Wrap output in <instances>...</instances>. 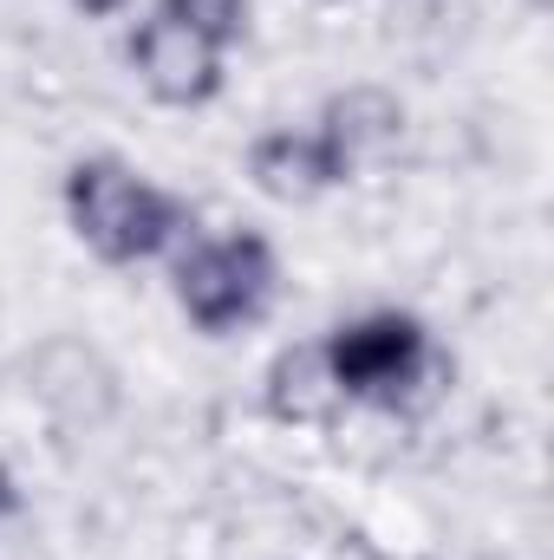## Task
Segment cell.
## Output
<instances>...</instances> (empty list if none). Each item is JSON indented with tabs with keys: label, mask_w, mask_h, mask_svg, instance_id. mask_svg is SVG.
I'll use <instances>...</instances> for the list:
<instances>
[{
	"label": "cell",
	"mask_w": 554,
	"mask_h": 560,
	"mask_svg": "<svg viewBox=\"0 0 554 560\" xmlns=\"http://www.w3.org/2000/svg\"><path fill=\"white\" fill-rule=\"evenodd\" d=\"M59 209H66V229L79 235V248L105 268L163 261L196 229V209L176 189L131 170L125 156H79L59 183Z\"/></svg>",
	"instance_id": "6da1fadb"
},
{
	"label": "cell",
	"mask_w": 554,
	"mask_h": 560,
	"mask_svg": "<svg viewBox=\"0 0 554 560\" xmlns=\"http://www.w3.org/2000/svg\"><path fill=\"white\" fill-rule=\"evenodd\" d=\"M320 346H326V365H333L346 411L417 418L450 385V359H443L437 332L405 306H366V313L326 326Z\"/></svg>",
	"instance_id": "7a4b0ae2"
},
{
	"label": "cell",
	"mask_w": 554,
	"mask_h": 560,
	"mask_svg": "<svg viewBox=\"0 0 554 560\" xmlns=\"http://www.w3.org/2000/svg\"><path fill=\"white\" fill-rule=\"evenodd\" d=\"M280 293V255L255 229H222V235H183L170 248V300L203 339H235L268 319Z\"/></svg>",
	"instance_id": "3957f363"
},
{
	"label": "cell",
	"mask_w": 554,
	"mask_h": 560,
	"mask_svg": "<svg viewBox=\"0 0 554 560\" xmlns=\"http://www.w3.org/2000/svg\"><path fill=\"white\" fill-rule=\"evenodd\" d=\"M125 59H131V79H138L157 105H170V112H203L229 85V52L216 39H203L196 26L157 13V7L131 26Z\"/></svg>",
	"instance_id": "277c9868"
},
{
	"label": "cell",
	"mask_w": 554,
	"mask_h": 560,
	"mask_svg": "<svg viewBox=\"0 0 554 560\" xmlns=\"http://www.w3.org/2000/svg\"><path fill=\"white\" fill-rule=\"evenodd\" d=\"M313 138L326 143V163H333V176L346 189V183H366V176H379V170H392L405 156L412 118L385 85H346V92H333L320 105Z\"/></svg>",
	"instance_id": "5b68a950"
},
{
	"label": "cell",
	"mask_w": 554,
	"mask_h": 560,
	"mask_svg": "<svg viewBox=\"0 0 554 560\" xmlns=\"http://www.w3.org/2000/svg\"><path fill=\"white\" fill-rule=\"evenodd\" d=\"M262 405L275 423L293 430H326V423L346 418V398L333 385V365H326V346L320 339H300V346H280L262 372Z\"/></svg>",
	"instance_id": "8992f818"
},
{
	"label": "cell",
	"mask_w": 554,
	"mask_h": 560,
	"mask_svg": "<svg viewBox=\"0 0 554 560\" xmlns=\"http://www.w3.org/2000/svg\"><path fill=\"white\" fill-rule=\"evenodd\" d=\"M249 183L268 196V202H287V209H307L320 196L339 189L333 163H326V143L313 138V125H275L249 143Z\"/></svg>",
	"instance_id": "52a82bcc"
},
{
	"label": "cell",
	"mask_w": 554,
	"mask_h": 560,
	"mask_svg": "<svg viewBox=\"0 0 554 560\" xmlns=\"http://www.w3.org/2000/svg\"><path fill=\"white\" fill-rule=\"evenodd\" d=\"M157 13L196 26L203 39H216L222 52H235L255 33V0H157Z\"/></svg>",
	"instance_id": "ba28073f"
},
{
	"label": "cell",
	"mask_w": 554,
	"mask_h": 560,
	"mask_svg": "<svg viewBox=\"0 0 554 560\" xmlns=\"http://www.w3.org/2000/svg\"><path fill=\"white\" fill-rule=\"evenodd\" d=\"M20 515V476H13V463L0 456V528Z\"/></svg>",
	"instance_id": "9c48e42d"
},
{
	"label": "cell",
	"mask_w": 554,
	"mask_h": 560,
	"mask_svg": "<svg viewBox=\"0 0 554 560\" xmlns=\"http://www.w3.org/2000/svg\"><path fill=\"white\" fill-rule=\"evenodd\" d=\"M138 0H72V13H85V20H125Z\"/></svg>",
	"instance_id": "30bf717a"
}]
</instances>
